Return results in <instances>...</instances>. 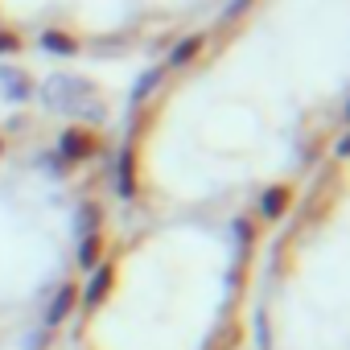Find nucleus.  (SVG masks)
Returning <instances> with one entry per match:
<instances>
[{
  "instance_id": "f03ea898",
  "label": "nucleus",
  "mask_w": 350,
  "mask_h": 350,
  "mask_svg": "<svg viewBox=\"0 0 350 350\" xmlns=\"http://www.w3.org/2000/svg\"><path fill=\"white\" fill-rule=\"evenodd\" d=\"M42 46H46V50H58V54H75V42H70V38H62V33H46V38H42Z\"/></svg>"
},
{
  "instance_id": "f257e3e1",
  "label": "nucleus",
  "mask_w": 350,
  "mask_h": 350,
  "mask_svg": "<svg viewBox=\"0 0 350 350\" xmlns=\"http://www.w3.org/2000/svg\"><path fill=\"white\" fill-rule=\"evenodd\" d=\"M202 50V38H190V42H182L178 50H173V66H182V62H190L194 54Z\"/></svg>"
},
{
  "instance_id": "7ed1b4c3",
  "label": "nucleus",
  "mask_w": 350,
  "mask_h": 350,
  "mask_svg": "<svg viewBox=\"0 0 350 350\" xmlns=\"http://www.w3.org/2000/svg\"><path fill=\"white\" fill-rule=\"evenodd\" d=\"M0 50H17V42H13V38H5V33H0Z\"/></svg>"
}]
</instances>
